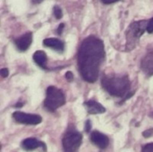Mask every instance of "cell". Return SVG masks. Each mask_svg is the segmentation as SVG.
Listing matches in <instances>:
<instances>
[{
    "label": "cell",
    "mask_w": 153,
    "mask_h": 152,
    "mask_svg": "<svg viewBox=\"0 0 153 152\" xmlns=\"http://www.w3.org/2000/svg\"><path fill=\"white\" fill-rule=\"evenodd\" d=\"M105 57L103 41L95 36L86 38L78 52V68L82 77L88 82H95L100 66Z\"/></svg>",
    "instance_id": "6da1fadb"
},
{
    "label": "cell",
    "mask_w": 153,
    "mask_h": 152,
    "mask_svg": "<svg viewBox=\"0 0 153 152\" xmlns=\"http://www.w3.org/2000/svg\"><path fill=\"white\" fill-rule=\"evenodd\" d=\"M103 88L112 96L124 97L128 94L130 82L127 76L104 77L102 79Z\"/></svg>",
    "instance_id": "7a4b0ae2"
},
{
    "label": "cell",
    "mask_w": 153,
    "mask_h": 152,
    "mask_svg": "<svg viewBox=\"0 0 153 152\" xmlns=\"http://www.w3.org/2000/svg\"><path fill=\"white\" fill-rule=\"evenodd\" d=\"M147 25H148V22L143 20V21L134 22L129 26L126 31V50L127 51H131L132 49L135 47L141 36L144 33L145 30H147Z\"/></svg>",
    "instance_id": "3957f363"
},
{
    "label": "cell",
    "mask_w": 153,
    "mask_h": 152,
    "mask_svg": "<svg viewBox=\"0 0 153 152\" xmlns=\"http://www.w3.org/2000/svg\"><path fill=\"white\" fill-rule=\"evenodd\" d=\"M65 103V97L64 92L54 87L49 86L47 90V95L44 101V107L50 112L56 111L58 108L62 107Z\"/></svg>",
    "instance_id": "277c9868"
},
{
    "label": "cell",
    "mask_w": 153,
    "mask_h": 152,
    "mask_svg": "<svg viewBox=\"0 0 153 152\" xmlns=\"http://www.w3.org/2000/svg\"><path fill=\"white\" fill-rule=\"evenodd\" d=\"M82 142V135L75 131L67 132L62 141L64 152H78Z\"/></svg>",
    "instance_id": "5b68a950"
},
{
    "label": "cell",
    "mask_w": 153,
    "mask_h": 152,
    "mask_svg": "<svg viewBox=\"0 0 153 152\" xmlns=\"http://www.w3.org/2000/svg\"><path fill=\"white\" fill-rule=\"evenodd\" d=\"M13 118L19 124L36 125L42 122V118L39 115L34 114H26L23 112L16 111L13 114Z\"/></svg>",
    "instance_id": "8992f818"
},
{
    "label": "cell",
    "mask_w": 153,
    "mask_h": 152,
    "mask_svg": "<svg viewBox=\"0 0 153 152\" xmlns=\"http://www.w3.org/2000/svg\"><path fill=\"white\" fill-rule=\"evenodd\" d=\"M22 148L26 151H32L37 149H41V151L44 152L47 151V146L43 142H40L35 138H28L22 141L21 144Z\"/></svg>",
    "instance_id": "52a82bcc"
},
{
    "label": "cell",
    "mask_w": 153,
    "mask_h": 152,
    "mask_svg": "<svg viewBox=\"0 0 153 152\" xmlns=\"http://www.w3.org/2000/svg\"><path fill=\"white\" fill-rule=\"evenodd\" d=\"M91 141L100 149H106L109 144L108 137L98 131H94L91 133Z\"/></svg>",
    "instance_id": "ba28073f"
},
{
    "label": "cell",
    "mask_w": 153,
    "mask_h": 152,
    "mask_svg": "<svg viewBox=\"0 0 153 152\" xmlns=\"http://www.w3.org/2000/svg\"><path fill=\"white\" fill-rule=\"evenodd\" d=\"M32 41V33L27 32L23 36H22L19 39H16L14 40V43L17 47V48L21 51H25L29 48Z\"/></svg>",
    "instance_id": "9c48e42d"
},
{
    "label": "cell",
    "mask_w": 153,
    "mask_h": 152,
    "mask_svg": "<svg viewBox=\"0 0 153 152\" xmlns=\"http://www.w3.org/2000/svg\"><path fill=\"white\" fill-rule=\"evenodd\" d=\"M84 106L87 108L89 114L96 115V114H102L106 112V108L100 103L95 100H89L84 103Z\"/></svg>",
    "instance_id": "30bf717a"
},
{
    "label": "cell",
    "mask_w": 153,
    "mask_h": 152,
    "mask_svg": "<svg viewBox=\"0 0 153 152\" xmlns=\"http://www.w3.org/2000/svg\"><path fill=\"white\" fill-rule=\"evenodd\" d=\"M142 70L147 75L153 74V51L148 53L142 61Z\"/></svg>",
    "instance_id": "8fae6325"
},
{
    "label": "cell",
    "mask_w": 153,
    "mask_h": 152,
    "mask_svg": "<svg viewBox=\"0 0 153 152\" xmlns=\"http://www.w3.org/2000/svg\"><path fill=\"white\" fill-rule=\"evenodd\" d=\"M33 60L34 62L39 65L40 67L47 69V62H48V57L47 55L44 51L42 50H38L33 54Z\"/></svg>",
    "instance_id": "7c38bea8"
},
{
    "label": "cell",
    "mask_w": 153,
    "mask_h": 152,
    "mask_svg": "<svg viewBox=\"0 0 153 152\" xmlns=\"http://www.w3.org/2000/svg\"><path fill=\"white\" fill-rule=\"evenodd\" d=\"M43 44L46 47H52L58 51H63L65 48L64 43L60 39H44Z\"/></svg>",
    "instance_id": "4fadbf2b"
},
{
    "label": "cell",
    "mask_w": 153,
    "mask_h": 152,
    "mask_svg": "<svg viewBox=\"0 0 153 152\" xmlns=\"http://www.w3.org/2000/svg\"><path fill=\"white\" fill-rule=\"evenodd\" d=\"M54 14L56 19H61L63 17V12L59 6H55L54 7Z\"/></svg>",
    "instance_id": "5bb4252c"
},
{
    "label": "cell",
    "mask_w": 153,
    "mask_h": 152,
    "mask_svg": "<svg viewBox=\"0 0 153 152\" xmlns=\"http://www.w3.org/2000/svg\"><path fill=\"white\" fill-rule=\"evenodd\" d=\"M142 152H153V143L146 144L144 147H143Z\"/></svg>",
    "instance_id": "9a60e30c"
},
{
    "label": "cell",
    "mask_w": 153,
    "mask_h": 152,
    "mask_svg": "<svg viewBox=\"0 0 153 152\" xmlns=\"http://www.w3.org/2000/svg\"><path fill=\"white\" fill-rule=\"evenodd\" d=\"M147 31L149 33H153V18L151 19L148 22V25H147Z\"/></svg>",
    "instance_id": "2e32d148"
},
{
    "label": "cell",
    "mask_w": 153,
    "mask_h": 152,
    "mask_svg": "<svg viewBox=\"0 0 153 152\" xmlns=\"http://www.w3.org/2000/svg\"><path fill=\"white\" fill-rule=\"evenodd\" d=\"M153 134V129H149V130H146L145 132L143 133V135L145 137V138H149L151 136H152Z\"/></svg>",
    "instance_id": "e0dca14e"
},
{
    "label": "cell",
    "mask_w": 153,
    "mask_h": 152,
    "mask_svg": "<svg viewBox=\"0 0 153 152\" xmlns=\"http://www.w3.org/2000/svg\"><path fill=\"white\" fill-rule=\"evenodd\" d=\"M0 74H1V76H2V77H4V78L7 77V76H8V74H9V71H8V69H7V68H3V69H1V71H0Z\"/></svg>",
    "instance_id": "ac0fdd59"
},
{
    "label": "cell",
    "mask_w": 153,
    "mask_h": 152,
    "mask_svg": "<svg viewBox=\"0 0 153 152\" xmlns=\"http://www.w3.org/2000/svg\"><path fill=\"white\" fill-rule=\"evenodd\" d=\"M65 78L68 82H72L73 79H74V74L72 73V72H67L65 73Z\"/></svg>",
    "instance_id": "d6986e66"
},
{
    "label": "cell",
    "mask_w": 153,
    "mask_h": 152,
    "mask_svg": "<svg viewBox=\"0 0 153 152\" xmlns=\"http://www.w3.org/2000/svg\"><path fill=\"white\" fill-rule=\"evenodd\" d=\"M64 28H65V24H64V23H60L59 26H58V28H57L56 33H57L58 35H61V34H62V31H63V30H64Z\"/></svg>",
    "instance_id": "ffe728a7"
},
{
    "label": "cell",
    "mask_w": 153,
    "mask_h": 152,
    "mask_svg": "<svg viewBox=\"0 0 153 152\" xmlns=\"http://www.w3.org/2000/svg\"><path fill=\"white\" fill-rule=\"evenodd\" d=\"M91 128V121H90V120H87V121H86V124H85V131L88 133V132H90Z\"/></svg>",
    "instance_id": "44dd1931"
},
{
    "label": "cell",
    "mask_w": 153,
    "mask_h": 152,
    "mask_svg": "<svg viewBox=\"0 0 153 152\" xmlns=\"http://www.w3.org/2000/svg\"><path fill=\"white\" fill-rule=\"evenodd\" d=\"M103 3L105 4H112V3H115V2H117L119 0H101Z\"/></svg>",
    "instance_id": "7402d4cb"
},
{
    "label": "cell",
    "mask_w": 153,
    "mask_h": 152,
    "mask_svg": "<svg viewBox=\"0 0 153 152\" xmlns=\"http://www.w3.org/2000/svg\"><path fill=\"white\" fill-rule=\"evenodd\" d=\"M43 0H33V3L34 4H39V3H41Z\"/></svg>",
    "instance_id": "603a6c76"
}]
</instances>
